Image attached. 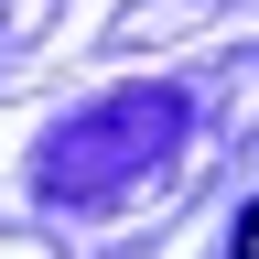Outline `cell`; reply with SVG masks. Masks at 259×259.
<instances>
[{
  "label": "cell",
  "mask_w": 259,
  "mask_h": 259,
  "mask_svg": "<svg viewBox=\"0 0 259 259\" xmlns=\"http://www.w3.org/2000/svg\"><path fill=\"white\" fill-rule=\"evenodd\" d=\"M238 259H259V205H248V227H238Z\"/></svg>",
  "instance_id": "6da1fadb"
}]
</instances>
